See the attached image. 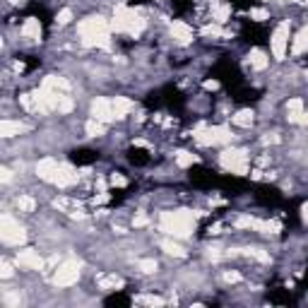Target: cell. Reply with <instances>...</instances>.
Returning a JSON list of instances; mask_svg holds the SVG:
<instances>
[{
	"instance_id": "f35d334b",
	"label": "cell",
	"mask_w": 308,
	"mask_h": 308,
	"mask_svg": "<svg viewBox=\"0 0 308 308\" xmlns=\"http://www.w3.org/2000/svg\"><path fill=\"white\" fill-rule=\"evenodd\" d=\"M10 2H20V0H10Z\"/></svg>"
},
{
	"instance_id": "603a6c76",
	"label": "cell",
	"mask_w": 308,
	"mask_h": 308,
	"mask_svg": "<svg viewBox=\"0 0 308 308\" xmlns=\"http://www.w3.org/2000/svg\"><path fill=\"white\" fill-rule=\"evenodd\" d=\"M162 248L168 253V255H176V258H183L186 255V248L181 246V243H176V241H162Z\"/></svg>"
},
{
	"instance_id": "1f68e13d",
	"label": "cell",
	"mask_w": 308,
	"mask_h": 308,
	"mask_svg": "<svg viewBox=\"0 0 308 308\" xmlns=\"http://www.w3.org/2000/svg\"><path fill=\"white\" fill-rule=\"evenodd\" d=\"M0 277H2V280H10V277H12V265H10L7 260L0 262Z\"/></svg>"
},
{
	"instance_id": "6da1fadb",
	"label": "cell",
	"mask_w": 308,
	"mask_h": 308,
	"mask_svg": "<svg viewBox=\"0 0 308 308\" xmlns=\"http://www.w3.org/2000/svg\"><path fill=\"white\" fill-rule=\"evenodd\" d=\"M159 229L173 236V238H188L195 229V217L186 210H178V212H164L162 219H159Z\"/></svg>"
},
{
	"instance_id": "cb8c5ba5",
	"label": "cell",
	"mask_w": 308,
	"mask_h": 308,
	"mask_svg": "<svg viewBox=\"0 0 308 308\" xmlns=\"http://www.w3.org/2000/svg\"><path fill=\"white\" fill-rule=\"evenodd\" d=\"M236 226H238V229H255V226H258V219H255V217H248V214H243V217L236 219Z\"/></svg>"
},
{
	"instance_id": "7c38bea8",
	"label": "cell",
	"mask_w": 308,
	"mask_h": 308,
	"mask_svg": "<svg viewBox=\"0 0 308 308\" xmlns=\"http://www.w3.org/2000/svg\"><path fill=\"white\" fill-rule=\"evenodd\" d=\"M27 130V125L24 123H20V120H0V135L2 138H15V135H20V133H24Z\"/></svg>"
},
{
	"instance_id": "4fadbf2b",
	"label": "cell",
	"mask_w": 308,
	"mask_h": 308,
	"mask_svg": "<svg viewBox=\"0 0 308 308\" xmlns=\"http://www.w3.org/2000/svg\"><path fill=\"white\" fill-rule=\"evenodd\" d=\"M111 104H113V116H116V118H125L128 113L135 109V104H133L128 96H116Z\"/></svg>"
},
{
	"instance_id": "7a4b0ae2",
	"label": "cell",
	"mask_w": 308,
	"mask_h": 308,
	"mask_svg": "<svg viewBox=\"0 0 308 308\" xmlns=\"http://www.w3.org/2000/svg\"><path fill=\"white\" fill-rule=\"evenodd\" d=\"M0 238L5 246H20L27 241V234H24V226L12 214H2L0 217Z\"/></svg>"
},
{
	"instance_id": "52a82bcc",
	"label": "cell",
	"mask_w": 308,
	"mask_h": 308,
	"mask_svg": "<svg viewBox=\"0 0 308 308\" xmlns=\"http://www.w3.org/2000/svg\"><path fill=\"white\" fill-rule=\"evenodd\" d=\"M92 118H96V120H101V123H111L113 118V104L109 99H104V96H96L94 101H92Z\"/></svg>"
},
{
	"instance_id": "d590c367",
	"label": "cell",
	"mask_w": 308,
	"mask_h": 308,
	"mask_svg": "<svg viewBox=\"0 0 308 308\" xmlns=\"http://www.w3.org/2000/svg\"><path fill=\"white\" fill-rule=\"evenodd\" d=\"M301 219L308 224V202H304V205H301Z\"/></svg>"
},
{
	"instance_id": "5bb4252c",
	"label": "cell",
	"mask_w": 308,
	"mask_h": 308,
	"mask_svg": "<svg viewBox=\"0 0 308 308\" xmlns=\"http://www.w3.org/2000/svg\"><path fill=\"white\" fill-rule=\"evenodd\" d=\"M22 36L29 39V41H39V36H41V24H39V20H34V17L24 20V24H22Z\"/></svg>"
},
{
	"instance_id": "e0dca14e",
	"label": "cell",
	"mask_w": 308,
	"mask_h": 308,
	"mask_svg": "<svg viewBox=\"0 0 308 308\" xmlns=\"http://www.w3.org/2000/svg\"><path fill=\"white\" fill-rule=\"evenodd\" d=\"M84 130H87V135H89V138H101V135L106 133V123H101V120L92 118V120H87Z\"/></svg>"
},
{
	"instance_id": "9a60e30c",
	"label": "cell",
	"mask_w": 308,
	"mask_h": 308,
	"mask_svg": "<svg viewBox=\"0 0 308 308\" xmlns=\"http://www.w3.org/2000/svg\"><path fill=\"white\" fill-rule=\"evenodd\" d=\"M306 51H308V27H304L296 34L294 44H291V53H294V56H301V53H306Z\"/></svg>"
},
{
	"instance_id": "9c48e42d",
	"label": "cell",
	"mask_w": 308,
	"mask_h": 308,
	"mask_svg": "<svg viewBox=\"0 0 308 308\" xmlns=\"http://www.w3.org/2000/svg\"><path fill=\"white\" fill-rule=\"evenodd\" d=\"M15 262H17L20 267H27V270H41V267H44V260H41V255H39L36 251H31V248L17 253Z\"/></svg>"
},
{
	"instance_id": "484cf974",
	"label": "cell",
	"mask_w": 308,
	"mask_h": 308,
	"mask_svg": "<svg viewBox=\"0 0 308 308\" xmlns=\"http://www.w3.org/2000/svg\"><path fill=\"white\" fill-rule=\"evenodd\" d=\"M251 20H255V22H265V20H270V12H267L265 7H253Z\"/></svg>"
},
{
	"instance_id": "3957f363",
	"label": "cell",
	"mask_w": 308,
	"mask_h": 308,
	"mask_svg": "<svg viewBox=\"0 0 308 308\" xmlns=\"http://www.w3.org/2000/svg\"><path fill=\"white\" fill-rule=\"evenodd\" d=\"M219 162H222V166L226 171H231L236 176H243L248 171V154L243 149H224L222 157H219Z\"/></svg>"
},
{
	"instance_id": "e575fe53",
	"label": "cell",
	"mask_w": 308,
	"mask_h": 308,
	"mask_svg": "<svg viewBox=\"0 0 308 308\" xmlns=\"http://www.w3.org/2000/svg\"><path fill=\"white\" fill-rule=\"evenodd\" d=\"M12 181V171L10 168H2V183H10Z\"/></svg>"
},
{
	"instance_id": "74e56055",
	"label": "cell",
	"mask_w": 308,
	"mask_h": 308,
	"mask_svg": "<svg viewBox=\"0 0 308 308\" xmlns=\"http://www.w3.org/2000/svg\"><path fill=\"white\" fill-rule=\"evenodd\" d=\"M147 224V217H138V219H135V226H144Z\"/></svg>"
},
{
	"instance_id": "2e32d148",
	"label": "cell",
	"mask_w": 308,
	"mask_h": 308,
	"mask_svg": "<svg viewBox=\"0 0 308 308\" xmlns=\"http://www.w3.org/2000/svg\"><path fill=\"white\" fill-rule=\"evenodd\" d=\"M301 116H304V101L301 99H291L286 104V118L291 123H301Z\"/></svg>"
},
{
	"instance_id": "83f0119b",
	"label": "cell",
	"mask_w": 308,
	"mask_h": 308,
	"mask_svg": "<svg viewBox=\"0 0 308 308\" xmlns=\"http://www.w3.org/2000/svg\"><path fill=\"white\" fill-rule=\"evenodd\" d=\"M72 106H75V104H72V99H70V96H60V101H58V111H60V113H70V111H72Z\"/></svg>"
},
{
	"instance_id": "ac0fdd59",
	"label": "cell",
	"mask_w": 308,
	"mask_h": 308,
	"mask_svg": "<svg viewBox=\"0 0 308 308\" xmlns=\"http://www.w3.org/2000/svg\"><path fill=\"white\" fill-rule=\"evenodd\" d=\"M248 60H251V68H255V70H265L267 65H270V58L265 56L262 51H251V56H248Z\"/></svg>"
},
{
	"instance_id": "277c9868",
	"label": "cell",
	"mask_w": 308,
	"mask_h": 308,
	"mask_svg": "<svg viewBox=\"0 0 308 308\" xmlns=\"http://www.w3.org/2000/svg\"><path fill=\"white\" fill-rule=\"evenodd\" d=\"M77 31L82 34L84 44H89L92 39L109 34V22H106L104 17H87V20H82V22L77 24Z\"/></svg>"
},
{
	"instance_id": "5b68a950",
	"label": "cell",
	"mask_w": 308,
	"mask_h": 308,
	"mask_svg": "<svg viewBox=\"0 0 308 308\" xmlns=\"http://www.w3.org/2000/svg\"><path fill=\"white\" fill-rule=\"evenodd\" d=\"M77 280H80L77 260H65L56 270V275H53V284L56 286H72V284H77Z\"/></svg>"
},
{
	"instance_id": "4316f807",
	"label": "cell",
	"mask_w": 308,
	"mask_h": 308,
	"mask_svg": "<svg viewBox=\"0 0 308 308\" xmlns=\"http://www.w3.org/2000/svg\"><path fill=\"white\" fill-rule=\"evenodd\" d=\"M229 15H231V7H229V5H222V7H217V12H214V20H217L219 24H224L226 20H229Z\"/></svg>"
},
{
	"instance_id": "f546056e",
	"label": "cell",
	"mask_w": 308,
	"mask_h": 308,
	"mask_svg": "<svg viewBox=\"0 0 308 308\" xmlns=\"http://www.w3.org/2000/svg\"><path fill=\"white\" fill-rule=\"evenodd\" d=\"M140 270L144 275H152V272H157V260H142L140 262Z\"/></svg>"
},
{
	"instance_id": "8d00e7d4",
	"label": "cell",
	"mask_w": 308,
	"mask_h": 308,
	"mask_svg": "<svg viewBox=\"0 0 308 308\" xmlns=\"http://www.w3.org/2000/svg\"><path fill=\"white\" fill-rule=\"evenodd\" d=\"M217 87H219L217 80H207V82H205V89H217Z\"/></svg>"
},
{
	"instance_id": "30bf717a",
	"label": "cell",
	"mask_w": 308,
	"mask_h": 308,
	"mask_svg": "<svg viewBox=\"0 0 308 308\" xmlns=\"http://www.w3.org/2000/svg\"><path fill=\"white\" fill-rule=\"evenodd\" d=\"M77 178H80V173L75 171L72 166H63L60 164V168H58V176H56V183L58 188H68V186H72V183H77Z\"/></svg>"
},
{
	"instance_id": "44dd1931",
	"label": "cell",
	"mask_w": 308,
	"mask_h": 308,
	"mask_svg": "<svg viewBox=\"0 0 308 308\" xmlns=\"http://www.w3.org/2000/svg\"><path fill=\"white\" fill-rule=\"evenodd\" d=\"M15 205H17L20 212H34V210H36V200L29 197V195H20L15 200Z\"/></svg>"
},
{
	"instance_id": "8fae6325",
	"label": "cell",
	"mask_w": 308,
	"mask_h": 308,
	"mask_svg": "<svg viewBox=\"0 0 308 308\" xmlns=\"http://www.w3.org/2000/svg\"><path fill=\"white\" fill-rule=\"evenodd\" d=\"M171 36H173L178 44H190V41H193V29L188 27L186 22L176 20V22L171 24Z\"/></svg>"
},
{
	"instance_id": "d4e9b609",
	"label": "cell",
	"mask_w": 308,
	"mask_h": 308,
	"mask_svg": "<svg viewBox=\"0 0 308 308\" xmlns=\"http://www.w3.org/2000/svg\"><path fill=\"white\" fill-rule=\"evenodd\" d=\"M70 20H72V10H70V7H65V10H60V12H58L56 24H58V27H65Z\"/></svg>"
},
{
	"instance_id": "7402d4cb",
	"label": "cell",
	"mask_w": 308,
	"mask_h": 308,
	"mask_svg": "<svg viewBox=\"0 0 308 308\" xmlns=\"http://www.w3.org/2000/svg\"><path fill=\"white\" fill-rule=\"evenodd\" d=\"M255 229H258L260 234H272V236H275V234L282 231V224L275 222V219H272V222H260V219H258V226H255Z\"/></svg>"
},
{
	"instance_id": "ffe728a7",
	"label": "cell",
	"mask_w": 308,
	"mask_h": 308,
	"mask_svg": "<svg viewBox=\"0 0 308 308\" xmlns=\"http://www.w3.org/2000/svg\"><path fill=\"white\" fill-rule=\"evenodd\" d=\"M197 162V157L193 154V152H186V149H181V152H176V164L181 168H188V166H193Z\"/></svg>"
},
{
	"instance_id": "836d02e7",
	"label": "cell",
	"mask_w": 308,
	"mask_h": 308,
	"mask_svg": "<svg viewBox=\"0 0 308 308\" xmlns=\"http://www.w3.org/2000/svg\"><path fill=\"white\" fill-rule=\"evenodd\" d=\"M224 280L226 282H238L241 280V275H238V272H224Z\"/></svg>"
},
{
	"instance_id": "ba28073f",
	"label": "cell",
	"mask_w": 308,
	"mask_h": 308,
	"mask_svg": "<svg viewBox=\"0 0 308 308\" xmlns=\"http://www.w3.org/2000/svg\"><path fill=\"white\" fill-rule=\"evenodd\" d=\"M58 168H60V164H58L53 157H44L39 164H36V176L41 178V181H48V183H53L58 176Z\"/></svg>"
},
{
	"instance_id": "8992f818",
	"label": "cell",
	"mask_w": 308,
	"mask_h": 308,
	"mask_svg": "<svg viewBox=\"0 0 308 308\" xmlns=\"http://www.w3.org/2000/svg\"><path fill=\"white\" fill-rule=\"evenodd\" d=\"M270 46H272V56L282 60L286 56V46H289V22H280L277 29L272 31V39H270Z\"/></svg>"
},
{
	"instance_id": "f1b7e54d",
	"label": "cell",
	"mask_w": 308,
	"mask_h": 308,
	"mask_svg": "<svg viewBox=\"0 0 308 308\" xmlns=\"http://www.w3.org/2000/svg\"><path fill=\"white\" fill-rule=\"evenodd\" d=\"M99 284H101L104 289H113V286H120V280H118L116 275H109V277H101Z\"/></svg>"
},
{
	"instance_id": "d6a6232c",
	"label": "cell",
	"mask_w": 308,
	"mask_h": 308,
	"mask_svg": "<svg viewBox=\"0 0 308 308\" xmlns=\"http://www.w3.org/2000/svg\"><path fill=\"white\" fill-rule=\"evenodd\" d=\"M125 183H128V181H125L120 173H111V186H116V188H123Z\"/></svg>"
},
{
	"instance_id": "d6986e66",
	"label": "cell",
	"mask_w": 308,
	"mask_h": 308,
	"mask_svg": "<svg viewBox=\"0 0 308 308\" xmlns=\"http://www.w3.org/2000/svg\"><path fill=\"white\" fill-rule=\"evenodd\" d=\"M231 123H234V125H241V128H251L253 125V111L251 109L238 111L236 116H231Z\"/></svg>"
},
{
	"instance_id": "4dcf8cb0",
	"label": "cell",
	"mask_w": 308,
	"mask_h": 308,
	"mask_svg": "<svg viewBox=\"0 0 308 308\" xmlns=\"http://www.w3.org/2000/svg\"><path fill=\"white\" fill-rule=\"evenodd\" d=\"M138 301L140 304H149V306H164V299H159V296H140Z\"/></svg>"
}]
</instances>
